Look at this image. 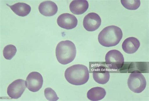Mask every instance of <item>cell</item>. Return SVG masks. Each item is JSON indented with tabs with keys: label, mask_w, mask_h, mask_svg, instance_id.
I'll return each mask as SVG.
<instances>
[{
	"label": "cell",
	"mask_w": 149,
	"mask_h": 101,
	"mask_svg": "<svg viewBox=\"0 0 149 101\" xmlns=\"http://www.w3.org/2000/svg\"><path fill=\"white\" fill-rule=\"evenodd\" d=\"M89 3L87 1H73L70 3L69 8L73 14L79 15L84 13L88 10Z\"/></svg>",
	"instance_id": "obj_13"
},
{
	"label": "cell",
	"mask_w": 149,
	"mask_h": 101,
	"mask_svg": "<svg viewBox=\"0 0 149 101\" xmlns=\"http://www.w3.org/2000/svg\"><path fill=\"white\" fill-rule=\"evenodd\" d=\"M7 5L10 7L15 14L22 17H25L29 15L31 10L29 5L24 3H17L12 6Z\"/></svg>",
	"instance_id": "obj_14"
},
{
	"label": "cell",
	"mask_w": 149,
	"mask_h": 101,
	"mask_svg": "<svg viewBox=\"0 0 149 101\" xmlns=\"http://www.w3.org/2000/svg\"><path fill=\"white\" fill-rule=\"evenodd\" d=\"M26 81V87L30 91L33 92L40 90L43 84L42 75L40 73L36 72L30 73Z\"/></svg>",
	"instance_id": "obj_6"
},
{
	"label": "cell",
	"mask_w": 149,
	"mask_h": 101,
	"mask_svg": "<svg viewBox=\"0 0 149 101\" xmlns=\"http://www.w3.org/2000/svg\"><path fill=\"white\" fill-rule=\"evenodd\" d=\"M56 53L59 63L62 65L68 64L73 61L76 56L75 45L70 40L61 41L56 46Z\"/></svg>",
	"instance_id": "obj_3"
},
{
	"label": "cell",
	"mask_w": 149,
	"mask_h": 101,
	"mask_svg": "<svg viewBox=\"0 0 149 101\" xmlns=\"http://www.w3.org/2000/svg\"><path fill=\"white\" fill-rule=\"evenodd\" d=\"M83 23L84 28L86 30L93 32L99 28L101 24V20L98 15L91 13L84 17Z\"/></svg>",
	"instance_id": "obj_8"
},
{
	"label": "cell",
	"mask_w": 149,
	"mask_h": 101,
	"mask_svg": "<svg viewBox=\"0 0 149 101\" xmlns=\"http://www.w3.org/2000/svg\"><path fill=\"white\" fill-rule=\"evenodd\" d=\"M40 13L46 17L53 16L57 12L58 8L56 4L51 1H45L40 3L38 7Z\"/></svg>",
	"instance_id": "obj_10"
},
{
	"label": "cell",
	"mask_w": 149,
	"mask_h": 101,
	"mask_svg": "<svg viewBox=\"0 0 149 101\" xmlns=\"http://www.w3.org/2000/svg\"><path fill=\"white\" fill-rule=\"evenodd\" d=\"M26 86V81L22 79L15 80L8 87L7 94L12 99H18L24 92Z\"/></svg>",
	"instance_id": "obj_5"
},
{
	"label": "cell",
	"mask_w": 149,
	"mask_h": 101,
	"mask_svg": "<svg viewBox=\"0 0 149 101\" xmlns=\"http://www.w3.org/2000/svg\"><path fill=\"white\" fill-rule=\"evenodd\" d=\"M94 80L98 84H106L110 79V74L107 70L103 67L97 68L93 72Z\"/></svg>",
	"instance_id": "obj_11"
},
{
	"label": "cell",
	"mask_w": 149,
	"mask_h": 101,
	"mask_svg": "<svg viewBox=\"0 0 149 101\" xmlns=\"http://www.w3.org/2000/svg\"><path fill=\"white\" fill-rule=\"evenodd\" d=\"M121 29L115 26H110L104 28L99 33L98 40L102 45L111 47L118 44L123 38Z\"/></svg>",
	"instance_id": "obj_2"
},
{
	"label": "cell",
	"mask_w": 149,
	"mask_h": 101,
	"mask_svg": "<svg viewBox=\"0 0 149 101\" xmlns=\"http://www.w3.org/2000/svg\"><path fill=\"white\" fill-rule=\"evenodd\" d=\"M140 45V42L138 39L130 37L126 38L124 41L122 48L125 52L128 54H132L138 50Z\"/></svg>",
	"instance_id": "obj_12"
},
{
	"label": "cell",
	"mask_w": 149,
	"mask_h": 101,
	"mask_svg": "<svg viewBox=\"0 0 149 101\" xmlns=\"http://www.w3.org/2000/svg\"><path fill=\"white\" fill-rule=\"evenodd\" d=\"M17 52L15 46L12 45L6 46L3 50V55L6 59L10 60L14 56Z\"/></svg>",
	"instance_id": "obj_16"
},
{
	"label": "cell",
	"mask_w": 149,
	"mask_h": 101,
	"mask_svg": "<svg viewBox=\"0 0 149 101\" xmlns=\"http://www.w3.org/2000/svg\"><path fill=\"white\" fill-rule=\"evenodd\" d=\"M65 77L70 84L75 85H83L87 83L89 80L88 69L83 65H73L66 70Z\"/></svg>",
	"instance_id": "obj_1"
},
{
	"label": "cell",
	"mask_w": 149,
	"mask_h": 101,
	"mask_svg": "<svg viewBox=\"0 0 149 101\" xmlns=\"http://www.w3.org/2000/svg\"><path fill=\"white\" fill-rule=\"evenodd\" d=\"M120 1L125 8L129 10H136L139 8L141 4L139 0H136V1L121 0Z\"/></svg>",
	"instance_id": "obj_17"
},
{
	"label": "cell",
	"mask_w": 149,
	"mask_h": 101,
	"mask_svg": "<svg viewBox=\"0 0 149 101\" xmlns=\"http://www.w3.org/2000/svg\"><path fill=\"white\" fill-rule=\"evenodd\" d=\"M106 92L103 88H93L88 91L87 96L88 99L91 101H98L103 99L106 95Z\"/></svg>",
	"instance_id": "obj_15"
},
{
	"label": "cell",
	"mask_w": 149,
	"mask_h": 101,
	"mask_svg": "<svg viewBox=\"0 0 149 101\" xmlns=\"http://www.w3.org/2000/svg\"><path fill=\"white\" fill-rule=\"evenodd\" d=\"M146 81L142 73L138 72L131 73L127 81L128 87L133 92L140 93L142 92L146 86Z\"/></svg>",
	"instance_id": "obj_4"
},
{
	"label": "cell",
	"mask_w": 149,
	"mask_h": 101,
	"mask_svg": "<svg viewBox=\"0 0 149 101\" xmlns=\"http://www.w3.org/2000/svg\"><path fill=\"white\" fill-rule=\"evenodd\" d=\"M57 23L61 28L70 30L76 28L77 25L78 20L73 15L65 13L58 16L57 19Z\"/></svg>",
	"instance_id": "obj_9"
},
{
	"label": "cell",
	"mask_w": 149,
	"mask_h": 101,
	"mask_svg": "<svg viewBox=\"0 0 149 101\" xmlns=\"http://www.w3.org/2000/svg\"><path fill=\"white\" fill-rule=\"evenodd\" d=\"M105 61L109 66L117 68L124 63V59L122 53L118 50L113 49L110 50L107 54Z\"/></svg>",
	"instance_id": "obj_7"
},
{
	"label": "cell",
	"mask_w": 149,
	"mask_h": 101,
	"mask_svg": "<svg viewBox=\"0 0 149 101\" xmlns=\"http://www.w3.org/2000/svg\"><path fill=\"white\" fill-rule=\"evenodd\" d=\"M44 93L46 99L49 101H57L59 99L56 92L51 88H45Z\"/></svg>",
	"instance_id": "obj_18"
}]
</instances>
